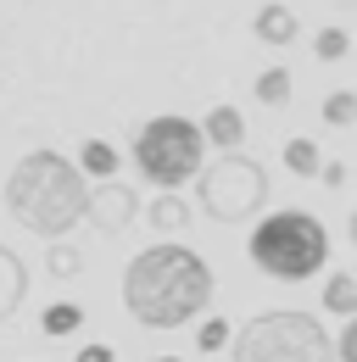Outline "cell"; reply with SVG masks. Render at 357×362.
Returning <instances> with one entry per match:
<instances>
[{
  "label": "cell",
  "mask_w": 357,
  "mask_h": 362,
  "mask_svg": "<svg viewBox=\"0 0 357 362\" xmlns=\"http://www.w3.org/2000/svg\"><path fill=\"white\" fill-rule=\"evenodd\" d=\"M212 268L190 245H151L123 268V307L145 329H178L207 313Z\"/></svg>",
  "instance_id": "1"
},
{
  "label": "cell",
  "mask_w": 357,
  "mask_h": 362,
  "mask_svg": "<svg viewBox=\"0 0 357 362\" xmlns=\"http://www.w3.org/2000/svg\"><path fill=\"white\" fill-rule=\"evenodd\" d=\"M89 195L95 189L79 179V168L67 156H56V151H28L11 168V179H6L11 218L28 228V234H40V240H62L89 212Z\"/></svg>",
  "instance_id": "2"
},
{
  "label": "cell",
  "mask_w": 357,
  "mask_h": 362,
  "mask_svg": "<svg viewBox=\"0 0 357 362\" xmlns=\"http://www.w3.org/2000/svg\"><path fill=\"white\" fill-rule=\"evenodd\" d=\"M251 262L268 273V279H285V284H296V279H307L329 262V234L324 223L312 218V212H273L263 223L251 228Z\"/></svg>",
  "instance_id": "3"
},
{
  "label": "cell",
  "mask_w": 357,
  "mask_h": 362,
  "mask_svg": "<svg viewBox=\"0 0 357 362\" xmlns=\"http://www.w3.org/2000/svg\"><path fill=\"white\" fill-rule=\"evenodd\" d=\"M234 362H341V346L324 334V323L312 313H257L240 340H234Z\"/></svg>",
  "instance_id": "4"
},
{
  "label": "cell",
  "mask_w": 357,
  "mask_h": 362,
  "mask_svg": "<svg viewBox=\"0 0 357 362\" xmlns=\"http://www.w3.org/2000/svg\"><path fill=\"white\" fill-rule=\"evenodd\" d=\"M201 151H207V129H196L184 117H151L134 139V168L151 184L174 189L201 173Z\"/></svg>",
  "instance_id": "5"
},
{
  "label": "cell",
  "mask_w": 357,
  "mask_h": 362,
  "mask_svg": "<svg viewBox=\"0 0 357 362\" xmlns=\"http://www.w3.org/2000/svg\"><path fill=\"white\" fill-rule=\"evenodd\" d=\"M263 201H268V173L251 156H223L218 168L201 173V206L218 223H246Z\"/></svg>",
  "instance_id": "6"
},
{
  "label": "cell",
  "mask_w": 357,
  "mask_h": 362,
  "mask_svg": "<svg viewBox=\"0 0 357 362\" xmlns=\"http://www.w3.org/2000/svg\"><path fill=\"white\" fill-rule=\"evenodd\" d=\"M89 218L101 234H123L134 223V189L129 184H95V195H89Z\"/></svg>",
  "instance_id": "7"
},
{
  "label": "cell",
  "mask_w": 357,
  "mask_h": 362,
  "mask_svg": "<svg viewBox=\"0 0 357 362\" xmlns=\"http://www.w3.org/2000/svg\"><path fill=\"white\" fill-rule=\"evenodd\" d=\"M23 296H28V268H23V257L17 251H6L0 245V317H11L23 307Z\"/></svg>",
  "instance_id": "8"
},
{
  "label": "cell",
  "mask_w": 357,
  "mask_h": 362,
  "mask_svg": "<svg viewBox=\"0 0 357 362\" xmlns=\"http://www.w3.org/2000/svg\"><path fill=\"white\" fill-rule=\"evenodd\" d=\"M207 139H212V145H240V139H246V117H240L234 106H212V112H207Z\"/></svg>",
  "instance_id": "9"
},
{
  "label": "cell",
  "mask_w": 357,
  "mask_h": 362,
  "mask_svg": "<svg viewBox=\"0 0 357 362\" xmlns=\"http://www.w3.org/2000/svg\"><path fill=\"white\" fill-rule=\"evenodd\" d=\"M324 307L341 313L346 323L357 317V279H352V273H329V284H324Z\"/></svg>",
  "instance_id": "10"
},
{
  "label": "cell",
  "mask_w": 357,
  "mask_h": 362,
  "mask_svg": "<svg viewBox=\"0 0 357 362\" xmlns=\"http://www.w3.org/2000/svg\"><path fill=\"white\" fill-rule=\"evenodd\" d=\"M257 34L273 40V45L296 40V17H290V6H263V11H257Z\"/></svg>",
  "instance_id": "11"
},
{
  "label": "cell",
  "mask_w": 357,
  "mask_h": 362,
  "mask_svg": "<svg viewBox=\"0 0 357 362\" xmlns=\"http://www.w3.org/2000/svg\"><path fill=\"white\" fill-rule=\"evenodd\" d=\"M285 168L302 173V179H312V173H324V156H318L312 139H290V145H285Z\"/></svg>",
  "instance_id": "12"
},
{
  "label": "cell",
  "mask_w": 357,
  "mask_h": 362,
  "mask_svg": "<svg viewBox=\"0 0 357 362\" xmlns=\"http://www.w3.org/2000/svg\"><path fill=\"white\" fill-rule=\"evenodd\" d=\"M151 223L162 228V234H178V228H190V206H184L178 195H162V201L151 206Z\"/></svg>",
  "instance_id": "13"
},
{
  "label": "cell",
  "mask_w": 357,
  "mask_h": 362,
  "mask_svg": "<svg viewBox=\"0 0 357 362\" xmlns=\"http://www.w3.org/2000/svg\"><path fill=\"white\" fill-rule=\"evenodd\" d=\"M257 100H263V106H285V100H290V73H285V67H268L263 78H257Z\"/></svg>",
  "instance_id": "14"
},
{
  "label": "cell",
  "mask_w": 357,
  "mask_h": 362,
  "mask_svg": "<svg viewBox=\"0 0 357 362\" xmlns=\"http://www.w3.org/2000/svg\"><path fill=\"white\" fill-rule=\"evenodd\" d=\"M84 168L95 179H112V173H118V151H112L106 139H84Z\"/></svg>",
  "instance_id": "15"
},
{
  "label": "cell",
  "mask_w": 357,
  "mask_h": 362,
  "mask_svg": "<svg viewBox=\"0 0 357 362\" xmlns=\"http://www.w3.org/2000/svg\"><path fill=\"white\" fill-rule=\"evenodd\" d=\"M79 317H84V313H79L73 301H56V307H45L40 323H45V334H73V329H79Z\"/></svg>",
  "instance_id": "16"
},
{
  "label": "cell",
  "mask_w": 357,
  "mask_h": 362,
  "mask_svg": "<svg viewBox=\"0 0 357 362\" xmlns=\"http://www.w3.org/2000/svg\"><path fill=\"white\" fill-rule=\"evenodd\" d=\"M324 117H329V123H357V95L352 90H335L329 100H324Z\"/></svg>",
  "instance_id": "17"
},
{
  "label": "cell",
  "mask_w": 357,
  "mask_h": 362,
  "mask_svg": "<svg viewBox=\"0 0 357 362\" xmlns=\"http://www.w3.org/2000/svg\"><path fill=\"white\" fill-rule=\"evenodd\" d=\"M45 268L56 273V279H73V273H79V251H67V245H56V251L45 257Z\"/></svg>",
  "instance_id": "18"
},
{
  "label": "cell",
  "mask_w": 357,
  "mask_h": 362,
  "mask_svg": "<svg viewBox=\"0 0 357 362\" xmlns=\"http://www.w3.org/2000/svg\"><path fill=\"white\" fill-rule=\"evenodd\" d=\"M318 56H324V62L346 56V34H341V28H324V34H318Z\"/></svg>",
  "instance_id": "19"
},
{
  "label": "cell",
  "mask_w": 357,
  "mask_h": 362,
  "mask_svg": "<svg viewBox=\"0 0 357 362\" xmlns=\"http://www.w3.org/2000/svg\"><path fill=\"white\" fill-rule=\"evenodd\" d=\"M223 340H229V329H223L218 317H212V323H201V351H218Z\"/></svg>",
  "instance_id": "20"
},
{
  "label": "cell",
  "mask_w": 357,
  "mask_h": 362,
  "mask_svg": "<svg viewBox=\"0 0 357 362\" xmlns=\"http://www.w3.org/2000/svg\"><path fill=\"white\" fill-rule=\"evenodd\" d=\"M335 346H341V362H357V317L346 323V334H341Z\"/></svg>",
  "instance_id": "21"
},
{
  "label": "cell",
  "mask_w": 357,
  "mask_h": 362,
  "mask_svg": "<svg viewBox=\"0 0 357 362\" xmlns=\"http://www.w3.org/2000/svg\"><path fill=\"white\" fill-rule=\"evenodd\" d=\"M73 362H112V346H84Z\"/></svg>",
  "instance_id": "22"
},
{
  "label": "cell",
  "mask_w": 357,
  "mask_h": 362,
  "mask_svg": "<svg viewBox=\"0 0 357 362\" xmlns=\"http://www.w3.org/2000/svg\"><path fill=\"white\" fill-rule=\"evenodd\" d=\"M352 245H357V212H352Z\"/></svg>",
  "instance_id": "23"
},
{
  "label": "cell",
  "mask_w": 357,
  "mask_h": 362,
  "mask_svg": "<svg viewBox=\"0 0 357 362\" xmlns=\"http://www.w3.org/2000/svg\"><path fill=\"white\" fill-rule=\"evenodd\" d=\"M157 362H178V357H157Z\"/></svg>",
  "instance_id": "24"
}]
</instances>
